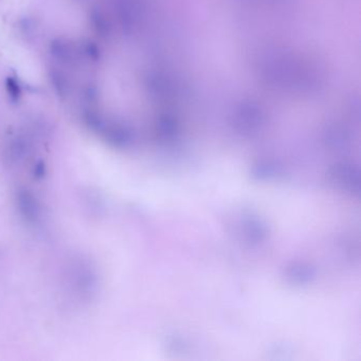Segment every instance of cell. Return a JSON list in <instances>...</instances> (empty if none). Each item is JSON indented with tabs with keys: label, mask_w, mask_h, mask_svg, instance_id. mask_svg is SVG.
Returning <instances> with one entry per match:
<instances>
[{
	"label": "cell",
	"mask_w": 361,
	"mask_h": 361,
	"mask_svg": "<svg viewBox=\"0 0 361 361\" xmlns=\"http://www.w3.org/2000/svg\"><path fill=\"white\" fill-rule=\"evenodd\" d=\"M5 85H7V90L9 92L10 97L12 98V100H14V101L18 100V98L20 97L21 90H20V84L17 83V80L13 78H8L7 82H5Z\"/></svg>",
	"instance_id": "cell-1"
}]
</instances>
